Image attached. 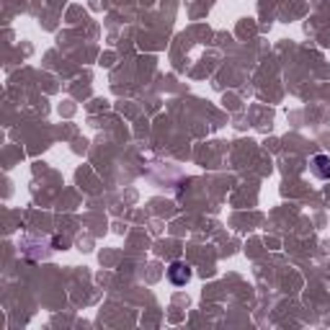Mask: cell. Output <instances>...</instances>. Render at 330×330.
Returning <instances> with one entry per match:
<instances>
[{
  "instance_id": "cell-1",
  "label": "cell",
  "mask_w": 330,
  "mask_h": 330,
  "mask_svg": "<svg viewBox=\"0 0 330 330\" xmlns=\"http://www.w3.org/2000/svg\"><path fill=\"white\" fill-rule=\"evenodd\" d=\"M168 276L176 287H183V284H188V279H191V268L186 263H181V260H176V263L168 268Z\"/></svg>"
},
{
  "instance_id": "cell-2",
  "label": "cell",
  "mask_w": 330,
  "mask_h": 330,
  "mask_svg": "<svg viewBox=\"0 0 330 330\" xmlns=\"http://www.w3.org/2000/svg\"><path fill=\"white\" fill-rule=\"evenodd\" d=\"M312 170H315L317 178L328 181V178H330V157H328V155H315V157H312Z\"/></svg>"
}]
</instances>
